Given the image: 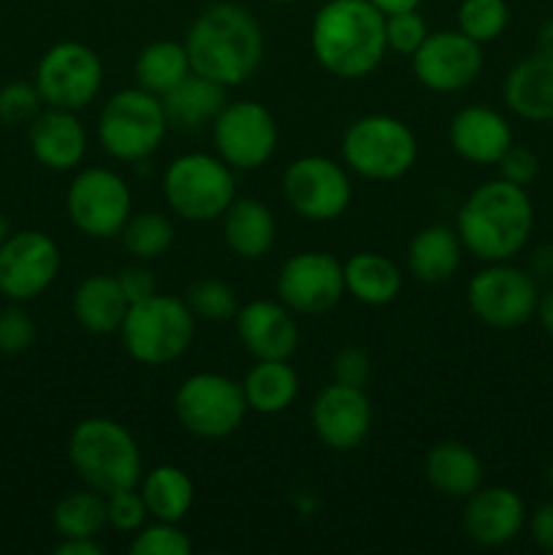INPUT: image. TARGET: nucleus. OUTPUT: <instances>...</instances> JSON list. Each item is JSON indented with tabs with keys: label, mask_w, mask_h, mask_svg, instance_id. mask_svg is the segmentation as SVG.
<instances>
[{
	"label": "nucleus",
	"mask_w": 553,
	"mask_h": 555,
	"mask_svg": "<svg viewBox=\"0 0 553 555\" xmlns=\"http://www.w3.org/2000/svg\"><path fill=\"white\" fill-rule=\"evenodd\" d=\"M184 49L195 74L231 90L258 74L266 57L263 27L242 3L217 0L190 22Z\"/></svg>",
	"instance_id": "f257e3e1"
},
{
	"label": "nucleus",
	"mask_w": 553,
	"mask_h": 555,
	"mask_svg": "<svg viewBox=\"0 0 553 555\" xmlns=\"http://www.w3.org/2000/svg\"><path fill=\"white\" fill-rule=\"evenodd\" d=\"M309 49L325 74L356 81L383 63L385 14L369 0H325L309 25Z\"/></svg>",
	"instance_id": "f03ea898"
},
{
	"label": "nucleus",
	"mask_w": 553,
	"mask_h": 555,
	"mask_svg": "<svg viewBox=\"0 0 553 555\" xmlns=\"http://www.w3.org/2000/svg\"><path fill=\"white\" fill-rule=\"evenodd\" d=\"M455 231L466 253L483 263L510 260L529 244L535 204L520 184L497 177L472 190L455 215Z\"/></svg>",
	"instance_id": "7ed1b4c3"
},
{
	"label": "nucleus",
	"mask_w": 553,
	"mask_h": 555,
	"mask_svg": "<svg viewBox=\"0 0 553 555\" xmlns=\"http://www.w3.org/2000/svg\"><path fill=\"white\" fill-rule=\"evenodd\" d=\"M68 461L85 488L108 493L136 488L144 475L141 448L133 434L112 417H85L68 437Z\"/></svg>",
	"instance_id": "20e7f679"
},
{
	"label": "nucleus",
	"mask_w": 553,
	"mask_h": 555,
	"mask_svg": "<svg viewBox=\"0 0 553 555\" xmlns=\"http://www.w3.org/2000/svg\"><path fill=\"white\" fill-rule=\"evenodd\" d=\"M123 347L136 363L150 369L168 366L190 350L195 336V314L184 298L152 293L144 301L130 304L123 320Z\"/></svg>",
	"instance_id": "39448f33"
},
{
	"label": "nucleus",
	"mask_w": 553,
	"mask_h": 555,
	"mask_svg": "<svg viewBox=\"0 0 553 555\" xmlns=\"http://www.w3.org/2000/svg\"><path fill=\"white\" fill-rule=\"evenodd\" d=\"M417 160V139L394 114H363L342 135V163L369 182H396Z\"/></svg>",
	"instance_id": "423d86ee"
},
{
	"label": "nucleus",
	"mask_w": 553,
	"mask_h": 555,
	"mask_svg": "<svg viewBox=\"0 0 553 555\" xmlns=\"http://www.w3.org/2000/svg\"><path fill=\"white\" fill-rule=\"evenodd\" d=\"M168 209L188 222H211L236 201V171L209 152H184L163 173Z\"/></svg>",
	"instance_id": "0eeeda50"
},
{
	"label": "nucleus",
	"mask_w": 553,
	"mask_h": 555,
	"mask_svg": "<svg viewBox=\"0 0 553 555\" xmlns=\"http://www.w3.org/2000/svg\"><path fill=\"white\" fill-rule=\"evenodd\" d=\"M168 117L163 98L128 87L103 103L95 133L103 152L119 163H141L160 150L168 133Z\"/></svg>",
	"instance_id": "6e6552de"
},
{
	"label": "nucleus",
	"mask_w": 553,
	"mask_h": 555,
	"mask_svg": "<svg viewBox=\"0 0 553 555\" xmlns=\"http://www.w3.org/2000/svg\"><path fill=\"white\" fill-rule=\"evenodd\" d=\"M249 412L242 383L220 372H195L182 379L173 393V415L179 426L198 439H226Z\"/></svg>",
	"instance_id": "1a4fd4ad"
},
{
	"label": "nucleus",
	"mask_w": 553,
	"mask_h": 555,
	"mask_svg": "<svg viewBox=\"0 0 553 555\" xmlns=\"http://www.w3.org/2000/svg\"><path fill=\"white\" fill-rule=\"evenodd\" d=\"M466 304L472 314L488 328L513 331L537 314L540 287L531 271L499 260L472 276L466 285Z\"/></svg>",
	"instance_id": "9d476101"
},
{
	"label": "nucleus",
	"mask_w": 553,
	"mask_h": 555,
	"mask_svg": "<svg viewBox=\"0 0 553 555\" xmlns=\"http://www.w3.org/2000/svg\"><path fill=\"white\" fill-rule=\"evenodd\" d=\"M68 220L87 238H117L133 215V195L128 182L112 168H81L65 195Z\"/></svg>",
	"instance_id": "9b49d317"
},
{
	"label": "nucleus",
	"mask_w": 553,
	"mask_h": 555,
	"mask_svg": "<svg viewBox=\"0 0 553 555\" xmlns=\"http://www.w3.org/2000/svg\"><path fill=\"white\" fill-rule=\"evenodd\" d=\"M285 204L307 222L339 220L352 201L347 166L325 155L296 157L282 173Z\"/></svg>",
	"instance_id": "f8f14e48"
},
{
	"label": "nucleus",
	"mask_w": 553,
	"mask_h": 555,
	"mask_svg": "<svg viewBox=\"0 0 553 555\" xmlns=\"http://www.w3.org/2000/svg\"><path fill=\"white\" fill-rule=\"evenodd\" d=\"M215 155L233 171H258L274 157L280 144V125L274 114L258 101H228L211 122Z\"/></svg>",
	"instance_id": "ddd939ff"
},
{
	"label": "nucleus",
	"mask_w": 553,
	"mask_h": 555,
	"mask_svg": "<svg viewBox=\"0 0 553 555\" xmlns=\"http://www.w3.org/2000/svg\"><path fill=\"white\" fill-rule=\"evenodd\" d=\"M36 87L47 106L79 112L95 101L103 87L101 54L81 41L54 43L38 60Z\"/></svg>",
	"instance_id": "4468645a"
},
{
	"label": "nucleus",
	"mask_w": 553,
	"mask_h": 555,
	"mask_svg": "<svg viewBox=\"0 0 553 555\" xmlns=\"http://www.w3.org/2000/svg\"><path fill=\"white\" fill-rule=\"evenodd\" d=\"M276 296L304 318H320L331 312L345 291V266L331 253L304 249L287 258L276 274Z\"/></svg>",
	"instance_id": "2eb2a0df"
},
{
	"label": "nucleus",
	"mask_w": 553,
	"mask_h": 555,
	"mask_svg": "<svg viewBox=\"0 0 553 555\" xmlns=\"http://www.w3.org/2000/svg\"><path fill=\"white\" fill-rule=\"evenodd\" d=\"M60 247L43 231H16L0 244V293L11 304L43 296L60 274Z\"/></svg>",
	"instance_id": "dca6fc26"
},
{
	"label": "nucleus",
	"mask_w": 553,
	"mask_h": 555,
	"mask_svg": "<svg viewBox=\"0 0 553 555\" xmlns=\"http://www.w3.org/2000/svg\"><path fill=\"white\" fill-rule=\"evenodd\" d=\"M412 74L426 90L461 92L477 81L483 70V47L470 36L455 30H432L426 41L412 54Z\"/></svg>",
	"instance_id": "f3484780"
},
{
	"label": "nucleus",
	"mask_w": 553,
	"mask_h": 555,
	"mask_svg": "<svg viewBox=\"0 0 553 555\" xmlns=\"http://www.w3.org/2000/svg\"><path fill=\"white\" fill-rule=\"evenodd\" d=\"M374 412L363 388L331 383L314 396L309 423L320 444L334 453H352L372 434Z\"/></svg>",
	"instance_id": "a211bd4d"
},
{
	"label": "nucleus",
	"mask_w": 553,
	"mask_h": 555,
	"mask_svg": "<svg viewBox=\"0 0 553 555\" xmlns=\"http://www.w3.org/2000/svg\"><path fill=\"white\" fill-rule=\"evenodd\" d=\"M236 334L255 361H291L301 345V328L293 309L282 301L258 298L239 307Z\"/></svg>",
	"instance_id": "6ab92c4d"
},
{
	"label": "nucleus",
	"mask_w": 553,
	"mask_h": 555,
	"mask_svg": "<svg viewBox=\"0 0 553 555\" xmlns=\"http://www.w3.org/2000/svg\"><path fill=\"white\" fill-rule=\"evenodd\" d=\"M461 526L466 540L477 547H502L524 531L526 504L513 488L480 486L470 499H464Z\"/></svg>",
	"instance_id": "aec40b11"
},
{
	"label": "nucleus",
	"mask_w": 553,
	"mask_h": 555,
	"mask_svg": "<svg viewBox=\"0 0 553 555\" xmlns=\"http://www.w3.org/2000/svg\"><path fill=\"white\" fill-rule=\"evenodd\" d=\"M27 141L33 157L57 173L79 168L87 155V130L70 108H41L30 122Z\"/></svg>",
	"instance_id": "412c9836"
},
{
	"label": "nucleus",
	"mask_w": 553,
	"mask_h": 555,
	"mask_svg": "<svg viewBox=\"0 0 553 555\" xmlns=\"http://www.w3.org/2000/svg\"><path fill=\"white\" fill-rule=\"evenodd\" d=\"M448 141L461 160L472 166H497L513 144V128L491 106H464L448 125Z\"/></svg>",
	"instance_id": "4be33fe9"
},
{
	"label": "nucleus",
	"mask_w": 553,
	"mask_h": 555,
	"mask_svg": "<svg viewBox=\"0 0 553 555\" xmlns=\"http://www.w3.org/2000/svg\"><path fill=\"white\" fill-rule=\"evenodd\" d=\"M502 98L526 122H553V57L535 52L507 70Z\"/></svg>",
	"instance_id": "5701e85b"
},
{
	"label": "nucleus",
	"mask_w": 553,
	"mask_h": 555,
	"mask_svg": "<svg viewBox=\"0 0 553 555\" xmlns=\"http://www.w3.org/2000/svg\"><path fill=\"white\" fill-rule=\"evenodd\" d=\"M464 253L455 225L434 222L421 228L407 244V271L423 285H442L459 274Z\"/></svg>",
	"instance_id": "b1692460"
},
{
	"label": "nucleus",
	"mask_w": 553,
	"mask_h": 555,
	"mask_svg": "<svg viewBox=\"0 0 553 555\" xmlns=\"http://www.w3.org/2000/svg\"><path fill=\"white\" fill-rule=\"evenodd\" d=\"M222 220V242L236 258L260 260L274 249L276 220L269 204L258 198H236L226 209Z\"/></svg>",
	"instance_id": "393cba45"
},
{
	"label": "nucleus",
	"mask_w": 553,
	"mask_h": 555,
	"mask_svg": "<svg viewBox=\"0 0 553 555\" xmlns=\"http://www.w3.org/2000/svg\"><path fill=\"white\" fill-rule=\"evenodd\" d=\"M130 301L119 287L117 274H90L79 282L70 301L76 323L95 336L119 334Z\"/></svg>",
	"instance_id": "a878e982"
},
{
	"label": "nucleus",
	"mask_w": 553,
	"mask_h": 555,
	"mask_svg": "<svg viewBox=\"0 0 553 555\" xmlns=\"http://www.w3.org/2000/svg\"><path fill=\"white\" fill-rule=\"evenodd\" d=\"M426 480L439 496L470 499L483 486V461L470 444L445 439L426 453Z\"/></svg>",
	"instance_id": "bb28decb"
},
{
	"label": "nucleus",
	"mask_w": 553,
	"mask_h": 555,
	"mask_svg": "<svg viewBox=\"0 0 553 555\" xmlns=\"http://www.w3.org/2000/svg\"><path fill=\"white\" fill-rule=\"evenodd\" d=\"M226 92L228 87L217 85V81L206 79V76L193 70L182 85H177L166 98H163L168 125L177 130L211 128L217 114H220L228 103Z\"/></svg>",
	"instance_id": "cd10ccee"
},
{
	"label": "nucleus",
	"mask_w": 553,
	"mask_h": 555,
	"mask_svg": "<svg viewBox=\"0 0 553 555\" xmlns=\"http://www.w3.org/2000/svg\"><path fill=\"white\" fill-rule=\"evenodd\" d=\"M345 291L363 307H388L404 287V274L380 253H356L345 260Z\"/></svg>",
	"instance_id": "c85d7f7f"
},
{
	"label": "nucleus",
	"mask_w": 553,
	"mask_h": 555,
	"mask_svg": "<svg viewBox=\"0 0 553 555\" xmlns=\"http://www.w3.org/2000/svg\"><path fill=\"white\" fill-rule=\"evenodd\" d=\"M247 406L258 415H282L296 404L301 379L291 361H255L242 379Z\"/></svg>",
	"instance_id": "c756f323"
},
{
	"label": "nucleus",
	"mask_w": 553,
	"mask_h": 555,
	"mask_svg": "<svg viewBox=\"0 0 553 555\" xmlns=\"http://www.w3.org/2000/svg\"><path fill=\"white\" fill-rule=\"evenodd\" d=\"M139 491L144 496L146 509H150V520L182 524L195 502L193 477L173 464H160L155 469L144 472Z\"/></svg>",
	"instance_id": "7c9ffc66"
},
{
	"label": "nucleus",
	"mask_w": 553,
	"mask_h": 555,
	"mask_svg": "<svg viewBox=\"0 0 553 555\" xmlns=\"http://www.w3.org/2000/svg\"><path fill=\"white\" fill-rule=\"evenodd\" d=\"M190 74H193V65H190L184 41H168V38L152 41L133 60L136 87L157 98H166Z\"/></svg>",
	"instance_id": "2f4dec72"
},
{
	"label": "nucleus",
	"mask_w": 553,
	"mask_h": 555,
	"mask_svg": "<svg viewBox=\"0 0 553 555\" xmlns=\"http://www.w3.org/2000/svg\"><path fill=\"white\" fill-rule=\"evenodd\" d=\"M52 526L57 537H87V540H98L103 529H108L106 518V496L92 488L85 491H74L68 496L60 499L52 509Z\"/></svg>",
	"instance_id": "473e14b6"
},
{
	"label": "nucleus",
	"mask_w": 553,
	"mask_h": 555,
	"mask_svg": "<svg viewBox=\"0 0 553 555\" xmlns=\"http://www.w3.org/2000/svg\"><path fill=\"white\" fill-rule=\"evenodd\" d=\"M117 238L123 242L125 253L133 255L136 260H155L171 249L177 231L160 211H139L128 217Z\"/></svg>",
	"instance_id": "72a5a7b5"
},
{
	"label": "nucleus",
	"mask_w": 553,
	"mask_h": 555,
	"mask_svg": "<svg viewBox=\"0 0 553 555\" xmlns=\"http://www.w3.org/2000/svg\"><path fill=\"white\" fill-rule=\"evenodd\" d=\"M455 25L464 36L486 47V43L502 38V33L507 30V0H461L459 11H455Z\"/></svg>",
	"instance_id": "f704fd0d"
},
{
	"label": "nucleus",
	"mask_w": 553,
	"mask_h": 555,
	"mask_svg": "<svg viewBox=\"0 0 553 555\" xmlns=\"http://www.w3.org/2000/svg\"><path fill=\"white\" fill-rule=\"evenodd\" d=\"M184 304L195 314V320H206V323H231L239 312L236 291L217 276L195 280L184 293Z\"/></svg>",
	"instance_id": "c9c22d12"
},
{
	"label": "nucleus",
	"mask_w": 553,
	"mask_h": 555,
	"mask_svg": "<svg viewBox=\"0 0 553 555\" xmlns=\"http://www.w3.org/2000/svg\"><path fill=\"white\" fill-rule=\"evenodd\" d=\"M193 551V542L184 534L179 524L168 520H146L130 542L133 555H188Z\"/></svg>",
	"instance_id": "e433bc0d"
},
{
	"label": "nucleus",
	"mask_w": 553,
	"mask_h": 555,
	"mask_svg": "<svg viewBox=\"0 0 553 555\" xmlns=\"http://www.w3.org/2000/svg\"><path fill=\"white\" fill-rule=\"evenodd\" d=\"M428 33L432 30H428L426 16L417 9L385 14V43H388V52L412 57L428 38Z\"/></svg>",
	"instance_id": "4c0bfd02"
},
{
	"label": "nucleus",
	"mask_w": 553,
	"mask_h": 555,
	"mask_svg": "<svg viewBox=\"0 0 553 555\" xmlns=\"http://www.w3.org/2000/svg\"><path fill=\"white\" fill-rule=\"evenodd\" d=\"M43 98L38 92L36 81H11L0 87V122L3 125H25L36 119L41 112Z\"/></svg>",
	"instance_id": "58836bf2"
},
{
	"label": "nucleus",
	"mask_w": 553,
	"mask_h": 555,
	"mask_svg": "<svg viewBox=\"0 0 553 555\" xmlns=\"http://www.w3.org/2000/svg\"><path fill=\"white\" fill-rule=\"evenodd\" d=\"M106 518H108V529L123 531V534H136V531L150 520V509H146V502L144 496H141L139 486L108 493Z\"/></svg>",
	"instance_id": "ea45409f"
},
{
	"label": "nucleus",
	"mask_w": 553,
	"mask_h": 555,
	"mask_svg": "<svg viewBox=\"0 0 553 555\" xmlns=\"http://www.w3.org/2000/svg\"><path fill=\"white\" fill-rule=\"evenodd\" d=\"M36 341V323L30 314L14 304V307L0 312V352L3 356H20Z\"/></svg>",
	"instance_id": "a19ab883"
},
{
	"label": "nucleus",
	"mask_w": 553,
	"mask_h": 555,
	"mask_svg": "<svg viewBox=\"0 0 553 555\" xmlns=\"http://www.w3.org/2000/svg\"><path fill=\"white\" fill-rule=\"evenodd\" d=\"M369 377H372V358L363 347L347 345L334 352V358H331V383L366 388Z\"/></svg>",
	"instance_id": "79ce46f5"
},
{
	"label": "nucleus",
	"mask_w": 553,
	"mask_h": 555,
	"mask_svg": "<svg viewBox=\"0 0 553 555\" xmlns=\"http://www.w3.org/2000/svg\"><path fill=\"white\" fill-rule=\"evenodd\" d=\"M497 168L502 179H507V182L513 184H520V188H529V184L537 179V173H540V157H537L529 146L515 144L513 141V144L507 146V152L499 157Z\"/></svg>",
	"instance_id": "37998d69"
},
{
	"label": "nucleus",
	"mask_w": 553,
	"mask_h": 555,
	"mask_svg": "<svg viewBox=\"0 0 553 555\" xmlns=\"http://www.w3.org/2000/svg\"><path fill=\"white\" fill-rule=\"evenodd\" d=\"M117 280L130 304L144 301V298H150L152 293H157L155 276H152V271L141 263L125 266L123 271H117Z\"/></svg>",
	"instance_id": "c03bdc74"
},
{
	"label": "nucleus",
	"mask_w": 553,
	"mask_h": 555,
	"mask_svg": "<svg viewBox=\"0 0 553 555\" xmlns=\"http://www.w3.org/2000/svg\"><path fill=\"white\" fill-rule=\"evenodd\" d=\"M526 526H529L531 542H535L540 551L553 553V499L542 502L540 507L526 518Z\"/></svg>",
	"instance_id": "a18cd8bd"
},
{
	"label": "nucleus",
	"mask_w": 553,
	"mask_h": 555,
	"mask_svg": "<svg viewBox=\"0 0 553 555\" xmlns=\"http://www.w3.org/2000/svg\"><path fill=\"white\" fill-rule=\"evenodd\" d=\"M57 555H101L103 547L98 545V540H87V537H63V540L54 545Z\"/></svg>",
	"instance_id": "49530a36"
},
{
	"label": "nucleus",
	"mask_w": 553,
	"mask_h": 555,
	"mask_svg": "<svg viewBox=\"0 0 553 555\" xmlns=\"http://www.w3.org/2000/svg\"><path fill=\"white\" fill-rule=\"evenodd\" d=\"M531 276L535 280H553V244L537 247L535 258H531Z\"/></svg>",
	"instance_id": "de8ad7c7"
},
{
	"label": "nucleus",
	"mask_w": 553,
	"mask_h": 555,
	"mask_svg": "<svg viewBox=\"0 0 553 555\" xmlns=\"http://www.w3.org/2000/svg\"><path fill=\"white\" fill-rule=\"evenodd\" d=\"M537 320H540L542 331L553 339V285L545 293H540V304H537Z\"/></svg>",
	"instance_id": "09e8293b"
},
{
	"label": "nucleus",
	"mask_w": 553,
	"mask_h": 555,
	"mask_svg": "<svg viewBox=\"0 0 553 555\" xmlns=\"http://www.w3.org/2000/svg\"><path fill=\"white\" fill-rule=\"evenodd\" d=\"M372 5H377L383 14H396V11H407V9H421L423 0H369Z\"/></svg>",
	"instance_id": "8fccbe9b"
},
{
	"label": "nucleus",
	"mask_w": 553,
	"mask_h": 555,
	"mask_svg": "<svg viewBox=\"0 0 553 555\" xmlns=\"http://www.w3.org/2000/svg\"><path fill=\"white\" fill-rule=\"evenodd\" d=\"M537 52L551 54L553 57V16L542 22L540 30H537Z\"/></svg>",
	"instance_id": "3c124183"
},
{
	"label": "nucleus",
	"mask_w": 553,
	"mask_h": 555,
	"mask_svg": "<svg viewBox=\"0 0 553 555\" xmlns=\"http://www.w3.org/2000/svg\"><path fill=\"white\" fill-rule=\"evenodd\" d=\"M9 236H11V222H9V217L0 211V244H3Z\"/></svg>",
	"instance_id": "603ef678"
},
{
	"label": "nucleus",
	"mask_w": 553,
	"mask_h": 555,
	"mask_svg": "<svg viewBox=\"0 0 553 555\" xmlns=\"http://www.w3.org/2000/svg\"><path fill=\"white\" fill-rule=\"evenodd\" d=\"M545 480H548V486L553 488V461H551V464H548V469H545Z\"/></svg>",
	"instance_id": "864d4df0"
},
{
	"label": "nucleus",
	"mask_w": 553,
	"mask_h": 555,
	"mask_svg": "<svg viewBox=\"0 0 553 555\" xmlns=\"http://www.w3.org/2000/svg\"><path fill=\"white\" fill-rule=\"evenodd\" d=\"M269 3H280V5H287V3H298V0H269Z\"/></svg>",
	"instance_id": "5fc2aeb1"
}]
</instances>
